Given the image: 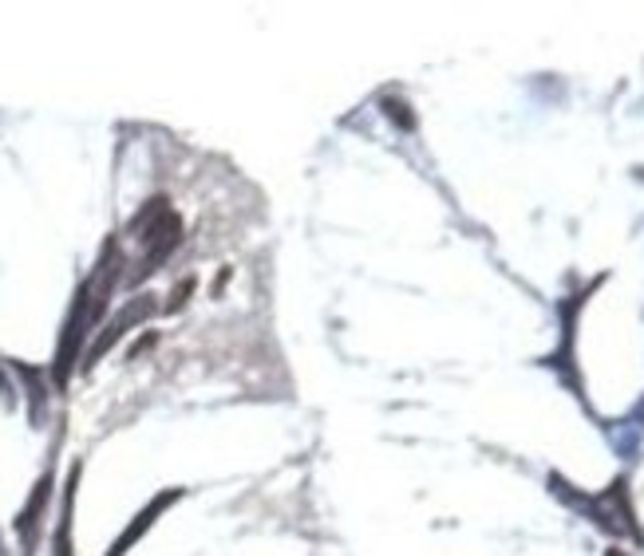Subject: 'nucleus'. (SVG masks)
<instances>
[{
  "instance_id": "nucleus-1",
  "label": "nucleus",
  "mask_w": 644,
  "mask_h": 556,
  "mask_svg": "<svg viewBox=\"0 0 644 556\" xmlns=\"http://www.w3.org/2000/svg\"><path fill=\"white\" fill-rule=\"evenodd\" d=\"M146 316H155V300H151V297H135L127 308H123V312L115 316V320L108 323V328H103L100 336H95V343H91L88 359H83V368H95V363H100V359L108 356V351L115 348V343L123 340V336H127L131 328H135V323L146 320Z\"/></svg>"
},
{
  "instance_id": "nucleus-2",
  "label": "nucleus",
  "mask_w": 644,
  "mask_h": 556,
  "mask_svg": "<svg viewBox=\"0 0 644 556\" xmlns=\"http://www.w3.org/2000/svg\"><path fill=\"white\" fill-rule=\"evenodd\" d=\"M171 502H178V490H171V494H159L155 502L146 505V509L139 513V517H135V521H131V525H127V533H123V537H119L115 545H111V553H108V556H123V553H127V548L135 545V540L143 537V533L151 529V525H155V517H159V513H163V509H166V505H171Z\"/></svg>"
},
{
  "instance_id": "nucleus-3",
  "label": "nucleus",
  "mask_w": 644,
  "mask_h": 556,
  "mask_svg": "<svg viewBox=\"0 0 644 556\" xmlns=\"http://www.w3.org/2000/svg\"><path fill=\"white\" fill-rule=\"evenodd\" d=\"M191 292H194V277H186L178 288H174V300L166 305V312H178V308L186 305V300H191Z\"/></svg>"
},
{
  "instance_id": "nucleus-4",
  "label": "nucleus",
  "mask_w": 644,
  "mask_h": 556,
  "mask_svg": "<svg viewBox=\"0 0 644 556\" xmlns=\"http://www.w3.org/2000/svg\"><path fill=\"white\" fill-rule=\"evenodd\" d=\"M609 556H625V553H609Z\"/></svg>"
}]
</instances>
